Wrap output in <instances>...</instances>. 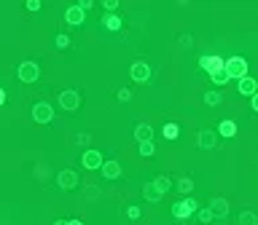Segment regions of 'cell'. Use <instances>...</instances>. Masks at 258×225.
<instances>
[{"mask_svg":"<svg viewBox=\"0 0 258 225\" xmlns=\"http://www.w3.org/2000/svg\"><path fill=\"white\" fill-rule=\"evenodd\" d=\"M226 73H229V78H237V80L248 78V59H245V56H229Z\"/></svg>","mask_w":258,"mask_h":225,"instance_id":"obj_1","label":"cell"},{"mask_svg":"<svg viewBox=\"0 0 258 225\" xmlns=\"http://www.w3.org/2000/svg\"><path fill=\"white\" fill-rule=\"evenodd\" d=\"M16 78H19L22 83H35V80L41 78V67H38V62H22V65L16 67Z\"/></svg>","mask_w":258,"mask_h":225,"instance_id":"obj_2","label":"cell"},{"mask_svg":"<svg viewBox=\"0 0 258 225\" xmlns=\"http://www.w3.org/2000/svg\"><path fill=\"white\" fill-rule=\"evenodd\" d=\"M194 212H199V204L194 199H183L172 206V217H175V220H188Z\"/></svg>","mask_w":258,"mask_h":225,"instance_id":"obj_3","label":"cell"},{"mask_svg":"<svg viewBox=\"0 0 258 225\" xmlns=\"http://www.w3.org/2000/svg\"><path fill=\"white\" fill-rule=\"evenodd\" d=\"M81 166H84L86 172L102 169V166H105V158H102L100 150H84V155H81Z\"/></svg>","mask_w":258,"mask_h":225,"instance_id":"obj_4","label":"cell"},{"mask_svg":"<svg viewBox=\"0 0 258 225\" xmlns=\"http://www.w3.org/2000/svg\"><path fill=\"white\" fill-rule=\"evenodd\" d=\"M129 78L135 80V83H148V80H151V65L143 62V59H137L135 65L129 67Z\"/></svg>","mask_w":258,"mask_h":225,"instance_id":"obj_5","label":"cell"},{"mask_svg":"<svg viewBox=\"0 0 258 225\" xmlns=\"http://www.w3.org/2000/svg\"><path fill=\"white\" fill-rule=\"evenodd\" d=\"M32 121L35 124H51L54 121V107L49 102H35L32 105Z\"/></svg>","mask_w":258,"mask_h":225,"instance_id":"obj_6","label":"cell"},{"mask_svg":"<svg viewBox=\"0 0 258 225\" xmlns=\"http://www.w3.org/2000/svg\"><path fill=\"white\" fill-rule=\"evenodd\" d=\"M59 107L62 110H67V113H76L78 107H81V97H78V91H73V89H65L59 94Z\"/></svg>","mask_w":258,"mask_h":225,"instance_id":"obj_7","label":"cell"},{"mask_svg":"<svg viewBox=\"0 0 258 225\" xmlns=\"http://www.w3.org/2000/svg\"><path fill=\"white\" fill-rule=\"evenodd\" d=\"M199 67H202L204 73H221V70H226V59H221V56H202L199 59Z\"/></svg>","mask_w":258,"mask_h":225,"instance_id":"obj_8","label":"cell"},{"mask_svg":"<svg viewBox=\"0 0 258 225\" xmlns=\"http://www.w3.org/2000/svg\"><path fill=\"white\" fill-rule=\"evenodd\" d=\"M65 22H67L70 27H81L84 22H86V11H84L78 3H76V5H70V8L65 11Z\"/></svg>","mask_w":258,"mask_h":225,"instance_id":"obj_9","label":"cell"},{"mask_svg":"<svg viewBox=\"0 0 258 225\" xmlns=\"http://www.w3.org/2000/svg\"><path fill=\"white\" fill-rule=\"evenodd\" d=\"M218 131H213V129H202L199 131V137H197V145L202 148V150H213L215 145H218Z\"/></svg>","mask_w":258,"mask_h":225,"instance_id":"obj_10","label":"cell"},{"mask_svg":"<svg viewBox=\"0 0 258 225\" xmlns=\"http://www.w3.org/2000/svg\"><path fill=\"white\" fill-rule=\"evenodd\" d=\"M57 185H59L62 190H73L78 185V175L73 169H65V172H59L57 175Z\"/></svg>","mask_w":258,"mask_h":225,"instance_id":"obj_11","label":"cell"},{"mask_svg":"<svg viewBox=\"0 0 258 225\" xmlns=\"http://www.w3.org/2000/svg\"><path fill=\"white\" fill-rule=\"evenodd\" d=\"M237 89H239V94H242V97H250V100H253V97L258 94V80L248 75V78H242L237 83Z\"/></svg>","mask_w":258,"mask_h":225,"instance_id":"obj_12","label":"cell"},{"mask_svg":"<svg viewBox=\"0 0 258 225\" xmlns=\"http://www.w3.org/2000/svg\"><path fill=\"white\" fill-rule=\"evenodd\" d=\"M100 175L105 177V180H118V177H121V164H118V161H105Z\"/></svg>","mask_w":258,"mask_h":225,"instance_id":"obj_13","label":"cell"},{"mask_svg":"<svg viewBox=\"0 0 258 225\" xmlns=\"http://www.w3.org/2000/svg\"><path fill=\"white\" fill-rule=\"evenodd\" d=\"M135 140L140 142H153V126L151 124H137L135 126Z\"/></svg>","mask_w":258,"mask_h":225,"instance_id":"obj_14","label":"cell"},{"mask_svg":"<svg viewBox=\"0 0 258 225\" xmlns=\"http://www.w3.org/2000/svg\"><path fill=\"white\" fill-rule=\"evenodd\" d=\"M210 209L215 212V217H218V220H226V217H229V201L218 196V199L210 201Z\"/></svg>","mask_w":258,"mask_h":225,"instance_id":"obj_15","label":"cell"},{"mask_svg":"<svg viewBox=\"0 0 258 225\" xmlns=\"http://www.w3.org/2000/svg\"><path fill=\"white\" fill-rule=\"evenodd\" d=\"M143 196H145V201H151V204H156V201H162V190H159L156 185H153V182H145V185H143Z\"/></svg>","mask_w":258,"mask_h":225,"instance_id":"obj_16","label":"cell"},{"mask_svg":"<svg viewBox=\"0 0 258 225\" xmlns=\"http://www.w3.org/2000/svg\"><path fill=\"white\" fill-rule=\"evenodd\" d=\"M218 134L221 137H226V140H231L234 134H237V124H234V121H221V124H218Z\"/></svg>","mask_w":258,"mask_h":225,"instance_id":"obj_17","label":"cell"},{"mask_svg":"<svg viewBox=\"0 0 258 225\" xmlns=\"http://www.w3.org/2000/svg\"><path fill=\"white\" fill-rule=\"evenodd\" d=\"M102 25H105L108 30L118 32V30H121V25H124V22H121V16H118V14H105V16H102Z\"/></svg>","mask_w":258,"mask_h":225,"instance_id":"obj_18","label":"cell"},{"mask_svg":"<svg viewBox=\"0 0 258 225\" xmlns=\"http://www.w3.org/2000/svg\"><path fill=\"white\" fill-rule=\"evenodd\" d=\"M221 102H223V94H221V91H207V94H204V105L218 107Z\"/></svg>","mask_w":258,"mask_h":225,"instance_id":"obj_19","label":"cell"},{"mask_svg":"<svg viewBox=\"0 0 258 225\" xmlns=\"http://www.w3.org/2000/svg\"><path fill=\"white\" fill-rule=\"evenodd\" d=\"M162 134L167 137V140H177V137H180V126H177V124H164Z\"/></svg>","mask_w":258,"mask_h":225,"instance_id":"obj_20","label":"cell"},{"mask_svg":"<svg viewBox=\"0 0 258 225\" xmlns=\"http://www.w3.org/2000/svg\"><path fill=\"white\" fill-rule=\"evenodd\" d=\"M197 217H199V223H204V225H210V223H213V220H215V212H213V209H210V206H204V209H199V212H197Z\"/></svg>","mask_w":258,"mask_h":225,"instance_id":"obj_21","label":"cell"},{"mask_svg":"<svg viewBox=\"0 0 258 225\" xmlns=\"http://www.w3.org/2000/svg\"><path fill=\"white\" fill-rule=\"evenodd\" d=\"M239 225H258V215L250 209H245L242 215H239Z\"/></svg>","mask_w":258,"mask_h":225,"instance_id":"obj_22","label":"cell"},{"mask_svg":"<svg viewBox=\"0 0 258 225\" xmlns=\"http://www.w3.org/2000/svg\"><path fill=\"white\" fill-rule=\"evenodd\" d=\"M177 190L188 196V193L194 190V180H191V177H180V180H177Z\"/></svg>","mask_w":258,"mask_h":225,"instance_id":"obj_23","label":"cell"},{"mask_svg":"<svg viewBox=\"0 0 258 225\" xmlns=\"http://www.w3.org/2000/svg\"><path fill=\"white\" fill-rule=\"evenodd\" d=\"M210 80H213L215 86H226L231 78H229V73H226V70H221V73H213V75H210Z\"/></svg>","mask_w":258,"mask_h":225,"instance_id":"obj_24","label":"cell"},{"mask_svg":"<svg viewBox=\"0 0 258 225\" xmlns=\"http://www.w3.org/2000/svg\"><path fill=\"white\" fill-rule=\"evenodd\" d=\"M153 185H156L159 190H162V193H167V190L172 188V180H170V177H164V175H162V177H156V180H153Z\"/></svg>","mask_w":258,"mask_h":225,"instance_id":"obj_25","label":"cell"},{"mask_svg":"<svg viewBox=\"0 0 258 225\" xmlns=\"http://www.w3.org/2000/svg\"><path fill=\"white\" fill-rule=\"evenodd\" d=\"M153 153H156V145H153V142H143V145H140V155H143V158H151Z\"/></svg>","mask_w":258,"mask_h":225,"instance_id":"obj_26","label":"cell"},{"mask_svg":"<svg viewBox=\"0 0 258 225\" xmlns=\"http://www.w3.org/2000/svg\"><path fill=\"white\" fill-rule=\"evenodd\" d=\"M54 43H57V49H59V51L70 49V38H67V35H57V40H54Z\"/></svg>","mask_w":258,"mask_h":225,"instance_id":"obj_27","label":"cell"},{"mask_svg":"<svg viewBox=\"0 0 258 225\" xmlns=\"http://www.w3.org/2000/svg\"><path fill=\"white\" fill-rule=\"evenodd\" d=\"M86 199L97 201V199H100V188H97V185H86Z\"/></svg>","mask_w":258,"mask_h":225,"instance_id":"obj_28","label":"cell"},{"mask_svg":"<svg viewBox=\"0 0 258 225\" xmlns=\"http://www.w3.org/2000/svg\"><path fill=\"white\" fill-rule=\"evenodd\" d=\"M140 215H143L140 206H127V217L129 220H140Z\"/></svg>","mask_w":258,"mask_h":225,"instance_id":"obj_29","label":"cell"},{"mask_svg":"<svg viewBox=\"0 0 258 225\" xmlns=\"http://www.w3.org/2000/svg\"><path fill=\"white\" fill-rule=\"evenodd\" d=\"M102 8H105V14H108V11L113 14V11L118 8V0H102Z\"/></svg>","mask_w":258,"mask_h":225,"instance_id":"obj_30","label":"cell"},{"mask_svg":"<svg viewBox=\"0 0 258 225\" xmlns=\"http://www.w3.org/2000/svg\"><path fill=\"white\" fill-rule=\"evenodd\" d=\"M132 100V91L129 89H118V102H129Z\"/></svg>","mask_w":258,"mask_h":225,"instance_id":"obj_31","label":"cell"},{"mask_svg":"<svg viewBox=\"0 0 258 225\" xmlns=\"http://www.w3.org/2000/svg\"><path fill=\"white\" fill-rule=\"evenodd\" d=\"M41 8H43L41 0H27V11H41Z\"/></svg>","mask_w":258,"mask_h":225,"instance_id":"obj_32","label":"cell"},{"mask_svg":"<svg viewBox=\"0 0 258 225\" xmlns=\"http://www.w3.org/2000/svg\"><path fill=\"white\" fill-rule=\"evenodd\" d=\"M78 5H81V8H84V11H89V8H91V5H94V3H91V0H81V3H78Z\"/></svg>","mask_w":258,"mask_h":225,"instance_id":"obj_33","label":"cell"},{"mask_svg":"<svg viewBox=\"0 0 258 225\" xmlns=\"http://www.w3.org/2000/svg\"><path fill=\"white\" fill-rule=\"evenodd\" d=\"M183 49H191V35H183Z\"/></svg>","mask_w":258,"mask_h":225,"instance_id":"obj_34","label":"cell"},{"mask_svg":"<svg viewBox=\"0 0 258 225\" xmlns=\"http://www.w3.org/2000/svg\"><path fill=\"white\" fill-rule=\"evenodd\" d=\"M250 107H253V110H256V113H258V94H256V97H253V100H250Z\"/></svg>","mask_w":258,"mask_h":225,"instance_id":"obj_35","label":"cell"},{"mask_svg":"<svg viewBox=\"0 0 258 225\" xmlns=\"http://www.w3.org/2000/svg\"><path fill=\"white\" fill-rule=\"evenodd\" d=\"M67 223H70V225H84L81 220H67Z\"/></svg>","mask_w":258,"mask_h":225,"instance_id":"obj_36","label":"cell"},{"mask_svg":"<svg viewBox=\"0 0 258 225\" xmlns=\"http://www.w3.org/2000/svg\"><path fill=\"white\" fill-rule=\"evenodd\" d=\"M54 225H70V223H65V220H57Z\"/></svg>","mask_w":258,"mask_h":225,"instance_id":"obj_37","label":"cell"},{"mask_svg":"<svg viewBox=\"0 0 258 225\" xmlns=\"http://www.w3.org/2000/svg\"><path fill=\"white\" fill-rule=\"evenodd\" d=\"M215 225H226V223H223V220H218V223H215Z\"/></svg>","mask_w":258,"mask_h":225,"instance_id":"obj_38","label":"cell"}]
</instances>
